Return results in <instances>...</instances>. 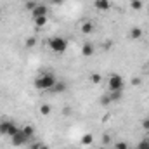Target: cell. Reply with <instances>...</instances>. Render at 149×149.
Instances as JSON below:
<instances>
[{"mask_svg":"<svg viewBox=\"0 0 149 149\" xmlns=\"http://www.w3.org/2000/svg\"><path fill=\"white\" fill-rule=\"evenodd\" d=\"M56 83H57V78L52 73H42L35 78V87L38 90H52Z\"/></svg>","mask_w":149,"mask_h":149,"instance_id":"obj_1","label":"cell"},{"mask_svg":"<svg viewBox=\"0 0 149 149\" xmlns=\"http://www.w3.org/2000/svg\"><path fill=\"white\" fill-rule=\"evenodd\" d=\"M47 45H49V49H50L52 52H56V54H63V52H66V49H68V40H66L64 37L56 35V37L49 38Z\"/></svg>","mask_w":149,"mask_h":149,"instance_id":"obj_2","label":"cell"},{"mask_svg":"<svg viewBox=\"0 0 149 149\" xmlns=\"http://www.w3.org/2000/svg\"><path fill=\"white\" fill-rule=\"evenodd\" d=\"M123 88H125V80H123V76L118 74V73L109 74V78H108V90H109V92H116V90L123 92Z\"/></svg>","mask_w":149,"mask_h":149,"instance_id":"obj_3","label":"cell"},{"mask_svg":"<svg viewBox=\"0 0 149 149\" xmlns=\"http://www.w3.org/2000/svg\"><path fill=\"white\" fill-rule=\"evenodd\" d=\"M17 130H19V127H17L14 121H10V120H3V121H0V135L12 137Z\"/></svg>","mask_w":149,"mask_h":149,"instance_id":"obj_4","label":"cell"},{"mask_svg":"<svg viewBox=\"0 0 149 149\" xmlns=\"http://www.w3.org/2000/svg\"><path fill=\"white\" fill-rule=\"evenodd\" d=\"M10 141H12V144H14V146H24V144H26V142H30L31 139H30V137L21 130V128H19V130L10 137Z\"/></svg>","mask_w":149,"mask_h":149,"instance_id":"obj_5","label":"cell"},{"mask_svg":"<svg viewBox=\"0 0 149 149\" xmlns=\"http://www.w3.org/2000/svg\"><path fill=\"white\" fill-rule=\"evenodd\" d=\"M40 16H49V7L43 3H37L35 9L31 10V17H40Z\"/></svg>","mask_w":149,"mask_h":149,"instance_id":"obj_6","label":"cell"},{"mask_svg":"<svg viewBox=\"0 0 149 149\" xmlns=\"http://www.w3.org/2000/svg\"><path fill=\"white\" fill-rule=\"evenodd\" d=\"M94 52H95V47H94V43H90V42H85V43L81 45V56H83V57H90V56H94Z\"/></svg>","mask_w":149,"mask_h":149,"instance_id":"obj_7","label":"cell"},{"mask_svg":"<svg viewBox=\"0 0 149 149\" xmlns=\"http://www.w3.org/2000/svg\"><path fill=\"white\" fill-rule=\"evenodd\" d=\"M128 37H130V40H139V38L144 37V30L139 28V26H134V28H130Z\"/></svg>","mask_w":149,"mask_h":149,"instance_id":"obj_8","label":"cell"},{"mask_svg":"<svg viewBox=\"0 0 149 149\" xmlns=\"http://www.w3.org/2000/svg\"><path fill=\"white\" fill-rule=\"evenodd\" d=\"M94 7L97 10H109L111 9V2L109 0H94Z\"/></svg>","mask_w":149,"mask_h":149,"instance_id":"obj_9","label":"cell"},{"mask_svg":"<svg viewBox=\"0 0 149 149\" xmlns=\"http://www.w3.org/2000/svg\"><path fill=\"white\" fill-rule=\"evenodd\" d=\"M33 23H35V26H37V28H43V26H47V23H49V16L33 17Z\"/></svg>","mask_w":149,"mask_h":149,"instance_id":"obj_10","label":"cell"},{"mask_svg":"<svg viewBox=\"0 0 149 149\" xmlns=\"http://www.w3.org/2000/svg\"><path fill=\"white\" fill-rule=\"evenodd\" d=\"M80 30H81V33H83V35H90V33L94 31V24H92L90 21H85V23L81 24V28H80Z\"/></svg>","mask_w":149,"mask_h":149,"instance_id":"obj_11","label":"cell"},{"mask_svg":"<svg viewBox=\"0 0 149 149\" xmlns=\"http://www.w3.org/2000/svg\"><path fill=\"white\" fill-rule=\"evenodd\" d=\"M21 130H23L30 139H33V135H35V127H33V125H24V127H21Z\"/></svg>","mask_w":149,"mask_h":149,"instance_id":"obj_12","label":"cell"},{"mask_svg":"<svg viewBox=\"0 0 149 149\" xmlns=\"http://www.w3.org/2000/svg\"><path fill=\"white\" fill-rule=\"evenodd\" d=\"M80 142H81L83 146H92V144H94V135H92V134H85Z\"/></svg>","mask_w":149,"mask_h":149,"instance_id":"obj_13","label":"cell"},{"mask_svg":"<svg viewBox=\"0 0 149 149\" xmlns=\"http://www.w3.org/2000/svg\"><path fill=\"white\" fill-rule=\"evenodd\" d=\"M121 97H123V92H120V90H116V92H109V99H111V102H120Z\"/></svg>","mask_w":149,"mask_h":149,"instance_id":"obj_14","label":"cell"},{"mask_svg":"<svg viewBox=\"0 0 149 149\" xmlns=\"http://www.w3.org/2000/svg\"><path fill=\"white\" fill-rule=\"evenodd\" d=\"M50 113H52L50 104H42V106H40V114H42V116H49Z\"/></svg>","mask_w":149,"mask_h":149,"instance_id":"obj_15","label":"cell"},{"mask_svg":"<svg viewBox=\"0 0 149 149\" xmlns=\"http://www.w3.org/2000/svg\"><path fill=\"white\" fill-rule=\"evenodd\" d=\"M90 81H92L94 85H99V83L102 81V74H99V73H92V74H90Z\"/></svg>","mask_w":149,"mask_h":149,"instance_id":"obj_16","label":"cell"},{"mask_svg":"<svg viewBox=\"0 0 149 149\" xmlns=\"http://www.w3.org/2000/svg\"><path fill=\"white\" fill-rule=\"evenodd\" d=\"M66 90V83H63V81H57L56 85H54V88H52V92H64Z\"/></svg>","mask_w":149,"mask_h":149,"instance_id":"obj_17","label":"cell"},{"mask_svg":"<svg viewBox=\"0 0 149 149\" xmlns=\"http://www.w3.org/2000/svg\"><path fill=\"white\" fill-rule=\"evenodd\" d=\"M130 7L134 10H141L142 9V0H130Z\"/></svg>","mask_w":149,"mask_h":149,"instance_id":"obj_18","label":"cell"},{"mask_svg":"<svg viewBox=\"0 0 149 149\" xmlns=\"http://www.w3.org/2000/svg\"><path fill=\"white\" fill-rule=\"evenodd\" d=\"M24 45H26L28 49L35 47V45H37V38H35V37H28V38H26V42H24Z\"/></svg>","mask_w":149,"mask_h":149,"instance_id":"obj_19","label":"cell"},{"mask_svg":"<svg viewBox=\"0 0 149 149\" xmlns=\"http://www.w3.org/2000/svg\"><path fill=\"white\" fill-rule=\"evenodd\" d=\"M101 104H102V106H109V104H111L109 94H108V95H102V97H101Z\"/></svg>","mask_w":149,"mask_h":149,"instance_id":"obj_20","label":"cell"},{"mask_svg":"<svg viewBox=\"0 0 149 149\" xmlns=\"http://www.w3.org/2000/svg\"><path fill=\"white\" fill-rule=\"evenodd\" d=\"M114 149H128V144H127L125 141H120V142L114 144Z\"/></svg>","mask_w":149,"mask_h":149,"instance_id":"obj_21","label":"cell"},{"mask_svg":"<svg viewBox=\"0 0 149 149\" xmlns=\"http://www.w3.org/2000/svg\"><path fill=\"white\" fill-rule=\"evenodd\" d=\"M137 149H149V142L144 139V141H141L139 144H137Z\"/></svg>","mask_w":149,"mask_h":149,"instance_id":"obj_22","label":"cell"},{"mask_svg":"<svg viewBox=\"0 0 149 149\" xmlns=\"http://www.w3.org/2000/svg\"><path fill=\"white\" fill-rule=\"evenodd\" d=\"M35 5H37V2H31V0H30V2H26V9H28L30 12L35 9Z\"/></svg>","mask_w":149,"mask_h":149,"instance_id":"obj_23","label":"cell"},{"mask_svg":"<svg viewBox=\"0 0 149 149\" xmlns=\"http://www.w3.org/2000/svg\"><path fill=\"white\" fill-rule=\"evenodd\" d=\"M142 128H144V130H148V132H149V116H148V118H144V120H142Z\"/></svg>","mask_w":149,"mask_h":149,"instance_id":"obj_24","label":"cell"},{"mask_svg":"<svg viewBox=\"0 0 149 149\" xmlns=\"http://www.w3.org/2000/svg\"><path fill=\"white\" fill-rule=\"evenodd\" d=\"M50 3H54V5H63L64 3V0H49Z\"/></svg>","mask_w":149,"mask_h":149,"instance_id":"obj_25","label":"cell"},{"mask_svg":"<svg viewBox=\"0 0 149 149\" xmlns=\"http://www.w3.org/2000/svg\"><path fill=\"white\" fill-rule=\"evenodd\" d=\"M132 85H134V87L141 85V78H134V80H132Z\"/></svg>","mask_w":149,"mask_h":149,"instance_id":"obj_26","label":"cell"},{"mask_svg":"<svg viewBox=\"0 0 149 149\" xmlns=\"http://www.w3.org/2000/svg\"><path fill=\"white\" fill-rule=\"evenodd\" d=\"M40 144H42V142H35V144L30 146V149H40Z\"/></svg>","mask_w":149,"mask_h":149,"instance_id":"obj_27","label":"cell"},{"mask_svg":"<svg viewBox=\"0 0 149 149\" xmlns=\"http://www.w3.org/2000/svg\"><path fill=\"white\" fill-rule=\"evenodd\" d=\"M109 141H111L109 135H104V137H102V142H104V144H109Z\"/></svg>","mask_w":149,"mask_h":149,"instance_id":"obj_28","label":"cell"},{"mask_svg":"<svg viewBox=\"0 0 149 149\" xmlns=\"http://www.w3.org/2000/svg\"><path fill=\"white\" fill-rule=\"evenodd\" d=\"M40 149H50V148H49L47 144H43V142H42V144H40Z\"/></svg>","mask_w":149,"mask_h":149,"instance_id":"obj_29","label":"cell"},{"mask_svg":"<svg viewBox=\"0 0 149 149\" xmlns=\"http://www.w3.org/2000/svg\"><path fill=\"white\" fill-rule=\"evenodd\" d=\"M146 141H148V142H149V132H148V135H146Z\"/></svg>","mask_w":149,"mask_h":149,"instance_id":"obj_30","label":"cell"},{"mask_svg":"<svg viewBox=\"0 0 149 149\" xmlns=\"http://www.w3.org/2000/svg\"><path fill=\"white\" fill-rule=\"evenodd\" d=\"M0 16H2V7H0Z\"/></svg>","mask_w":149,"mask_h":149,"instance_id":"obj_31","label":"cell"},{"mask_svg":"<svg viewBox=\"0 0 149 149\" xmlns=\"http://www.w3.org/2000/svg\"><path fill=\"white\" fill-rule=\"evenodd\" d=\"M148 71H149V64H148Z\"/></svg>","mask_w":149,"mask_h":149,"instance_id":"obj_32","label":"cell"}]
</instances>
